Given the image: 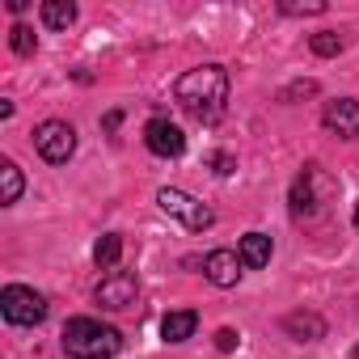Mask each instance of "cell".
Instances as JSON below:
<instances>
[{
	"mask_svg": "<svg viewBox=\"0 0 359 359\" xmlns=\"http://www.w3.org/2000/svg\"><path fill=\"white\" fill-rule=\"evenodd\" d=\"M0 313H5L9 325H39L47 317V296L34 292V287L9 283L5 292H0Z\"/></svg>",
	"mask_w": 359,
	"mask_h": 359,
	"instance_id": "cell-4",
	"label": "cell"
},
{
	"mask_svg": "<svg viewBox=\"0 0 359 359\" xmlns=\"http://www.w3.org/2000/svg\"><path fill=\"white\" fill-rule=\"evenodd\" d=\"M72 22H76V5H72V0H43V26L68 30Z\"/></svg>",
	"mask_w": 359,
	"mask_h": 359,
	"instance_id": "cell-14",
	"label": "cell"
},
{
	"mask_svg": "<svg viewBox=\"0 0 359 359\" xmlns=\"http://www.w3.org/2000/svg\"><path fill=\"white\" fill-rule=\"evenodd\" d=\"M313 177H317V165H309L296 182H292V216L296 220H309L317 212V195H313Z\"/></svg>",
	"mask_w": 359,
	"mask_h": 359,
	"instance_id": "cell-10",
	"label": "cell"
},
{
	"mask_svg": "<svg viewBox=\"0 0 359 359\" xmlns=\"http://www.w3.org/2000/svg\"><path fill=\"white\" fill-rule=\"evenodd\" d=\"M283 330H287L292 338H300V342H313V338L325 334V321H321L317 313H292V317L283 321Z\"/></svg>",
	"mask_w": 359,
	"mask_h": 359,
	"instance_id": "cell-13",
	"label": "cell"
},
{
	"mask_svg": "<svg viewBox=\"0 0 359 359\" xmlns=\"http://www.w3.org/2000/svg\"><path fill=\"white\" fill-rule=\"evenodd\" d=\"M135 292H140V283H135V275L131 271H110L102 283H97V292H93V300L102 304V309H110V313H118V309H127V304H135Z\"/></svg>",
	"mask_w": 359,
	"mask_h": 359,
	"instance_id": "cell-6",
	"label": "cell"
},
{
	"mask_svg": "<svg viewBox=\"0 0 359 359\" xmlns=\"http://www.w3.org/2000/svg\"><path fill=\"white\" fill-rule=\"evenodd\" d=\"M64 351L72 355V359H110V355H118V346H123V334L114 330V325H102V321H93V317H72L68 325H64Z\"/></svg>",
	"mask_w": 359,
	"mask_h": 359,
	"instance_id": "cell-2",
	"label": "cell"
},
{
	"mask_svg": "<svg viewBox=\"0 0 359 359\" xmlns=\"http://www.w3.org/2000/svg\"><path fill=\"white\" fill-rule=\"evenodd\" d=\"M0 182H5V191H0V203H18L22 199V169L13 161H0Z\"/></svg>",
	"mask_w": 359,
	"mask_h": 359,
	"instance_id": "cell-15",
	"label": "cell"
},
{
	"mask_svg": "<svg viewBox=\"0 0 359 359\" xmlns=\"http://www.w3.org/2000/svg\"><path fill=\"white\" fill-rule=\"evenodd\" d=\"M9 43H13L18 55H34V47H39V39H34L30 26H13V30H9Z\"/></svg>",
	"mask_w": 359,
	"mask_h": 359,
	"instance_id": "cell-17",
	"label": "cell"
},
{
	"mask_svg": "<svg viewBox=\"0 0 359 359\" xmlns=\"http://www.w3.org/2000/svg\"><path fill=\"white\" fill-rule=\"evenodd\" d=\"M177 106H182L195 123H216L224 114V102H229V72L216 68V64H203V68H191L182 81H177Z\"/></svg>",
	"mask_w": 359,
	"mask_h": 359,
	"instance_id": "cell-1",
	"label": "cell"
},
{
	"mask_svg": "<svg viewBox=\"0 0 359 359\" xmlns=\"http://www.w3.org/2000/svg\"><path fill=\"white\" fill-rule=\"evenodd\" d=\"M309 47H313L317 55H338V51H342V39H338L334 30H321V34L309 39Z\"/></svg>",
	"mask_w": 359,
	"mask_h": 359,
	"instance_id": "cell-18",
	"label": "cell"
},
{
	"mask_svg": "<svg viewBox=\"0 0 359 359\" xmlns=\"http://www.w3.org/2000/svg\"><path fill=\"white\" fill-rule=\"evenodd\" d=\"M144 144H148V152H156V156H182V152H187V135H182V127L169 123V118H148V127H144Z\"/></svg>",
	"mask_w": 359,
	"mask_h": 359,
	"instance_id": "cell-7",
	"label": "cell"
},
{
	"mask_svg": "<svg viewBox=\"0 0 359 359\" xmlns=\"http://www.w3.org/2000/svg\"><path fill=\"white\" fill-rule=\"evenodd\" d=\"M241 254H233V250H212L208 258H203V275L216 283V287H233L237 279H241Z\"/></svg>",
	"mask_w": 359,
	"mask_h": 359,
	"instance_id": "cell-9",
	"label": "cell"
},
{
	"mask_svg": "<svg viewBox=\"0 0 359 359\" xmlns=\"http://www.w3.org/2000/svg\"><path fill=\"white\" fill-rule=\"evenodd\" d=\"M212 169H216L220 177H224V173H233V156H229V152H216V156H212Z\"/></svg>",
	"mask_w": 359,
	"mask_h": 359,
	"instance_id": "cell-20",
	"label": "cell"
},
{
	"mask_svg": "<svg viewBox=\"0 0 359 359\" xmlns=\"http://www.w3.org/2000/svg\"><path fill=\"white\" fill-rule=\"evenodd\" d=\"M237 254H241V262H245L250 271H258V266L271 262V237H266V233H245Z\"/></svg>",
	"mask_w": 359,
	"mask_h": 359,
	"instance_id": "cell-12",
	"label": "cell"
},
{
	"mask_svg": "<svg viewBox=\"0 0 359 359\" xmlns=\"http://www.w3.org/2000/svg\"><path fill=\"white\" fill-rule=\"evenodd\" d=\"M34 148L43 152V161L64 165V161L76 152V131H72L64 118H47V123H39V131H34Z\"/></svg>",
	"mask_w": 359,
	"mask_h": 359,
	"instance_id": "cell-5",
	"label": "cell"
},
{
	"mask_svg": "<svg viewBox=\"0 0 359 359\" xmlns=\"http://www.w3.org/2000/svg\"><path fill=\"white\" fill-rule=\"evenodd\" d=\"M118 254H123V237H118V233H106V237L93 245V262H97L102 271H110V266L118 262Z\"/></svg>",
	"mask_w": 359,
	"mask_h": 359,
	"instance_id": "cell-16",
	"label": "cell"
},
{
	"mask_svg": "<svg viewBox=\"0 0 359 359\" xmlns=\"http://www.w3.org/2000/svg\"><path fill=\"white\" fill-rule=\"evenodd\" d=\"M355 229H359V203H355Z\"/></svg>",
	"mask_w": 359,
	"mask_h": 359,
	"instance_id": "cell-22",
	"label": "cell"
},
{
	"mask_svg": "<svg viewBox=\"0 0 359 359\" xmlns=\"http://www.w3.org/2000/svg\"><path fill=\"white\" fill-rule=\"evenodd\" d=\"M195 325H199V317H195L191 309H173V313H165V321H161V338H165V342H187V338L195 334Z\"/></svg>",
	"mask_w": 359,
	"mask_h": 359,
	"instance_id": "cell-11",
	"label": "cell"
},
{
	"mask_svg": "<svg viewBox=\"0 0 359 359\" xmlns=\"http://www.w3.org/2000/svg\"><path fill=\"white\" fill-rule=\"evenodd\" d=\"M216 346H220V351H233V346H237V334H233V330H220V334H216Z\"/></svg>",
	"mask_w": 359,
	"mask_h": 359,
	"instance_id": "cell-21",
	"label": "cell"
},
{
	"mask_svg": "<svg viewBox=\"0 0 359 359\" xmlns=\"http://www.w3.org/2000/svg\"><path fill=\"white\" fill-rule=\"evenodd\" d=\"M355 359H359V351H355Z\"/></svg>",
	"mask_w": 359,
	"mask_h": 359,
	"instance_id": "cell-23",
	"label": "cell"
},
{
	"mask_svg": "<svg viewBox=\"0 0 359 359\" xmlns=\"http://www.w3.org/2000/svg\"><path fill=\"white\" fill-rule=\"evenodd\" d=\"M321 123H325L334 135H342V140L359 135V102H351V97L325 102V110H321Z\"/></svg>",
	"mask_w": 359,
	"mask_h": 359,
	"instance_id": "cell-8",
	"label": "cell"
},
{
	"mask_svg": "<svg viewBox=\"0 0 359 359\" xmlns=\"http://www.w3.org/2000/svg\"><path fill=\"white\" fill-rule=\"evenodd\" d=\"M283 13H325V5L321 0H309V5H279Z\"/></svg>",
	"mask_w": 359,
	"mask_h": 359,
	"instance_id": "cell-19",
	"label": "cell"
},
{
	"mask_svg": "<svg viewBox=\"0 0 359 359\" xmlns=\"http://www.w3.org/2000/svg\"><path fill=\"white\" fill-rule=\"evenodd\" d=\"M156 203H161V212H165V216L182 220L191 233H203V229H212V224H216V216H212V208H208V203H199L195 195L177 191V187H165V191H156Z\"/></svg>",
	"mask_w": 359,
	"mask_h": 359,
	"instance_id": "cell-3",
	"label": "cell"
}]
</instances>
